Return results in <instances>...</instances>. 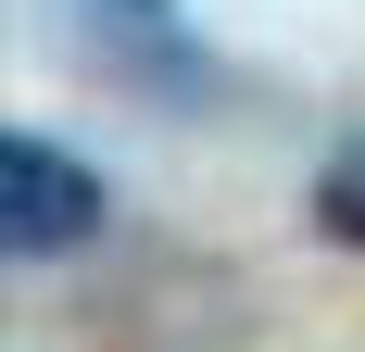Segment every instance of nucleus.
Instances as JSON below:
<instances>
[{"label": "nucleus", "instance_id": "nucleus-1", "mask_svg": "<svg viewBox=\"0 0 365 352\" xmlns=\"http://www.w3.org/2000/svg\"><path fill=\"white\" fill-rule=\"evenodd\" d=\"M88 227H101V176L76 164L63 139L13 126V139H0V239H13V264H51V252H76Z\"/></svg>", "mask_w": 365, "mask_h": 352}, {"label": "nucleus", "instance_id": "nucleus-2", "mask_svg": "<svg viewBox=\"0 0 365 352\" xmlns=\"http://www.w3.org/2000/svg\"><path fill=\"white\" fill-rule=\"evenodd\" d=\"M76 38H88L139 101H202V88H215V51L189 38V0H76Z\"/></svg>", "mask_w": 365, "mask_h": 352}, {"label": "nucleus", "instance_id": "nucleus-3", "mask_svg": "<svg viewBox=\"0 0 365 352\" xmlns=\"http://www.w3.org/2000/svg\"><path fill=\"white\" fill-rule=\"evenodd\" d=\"M315 227H328L340 252H365V139H340L328 164H315Z\"/></svg>", "mask_w": 365, "mask_h": 352}]
</instances>
